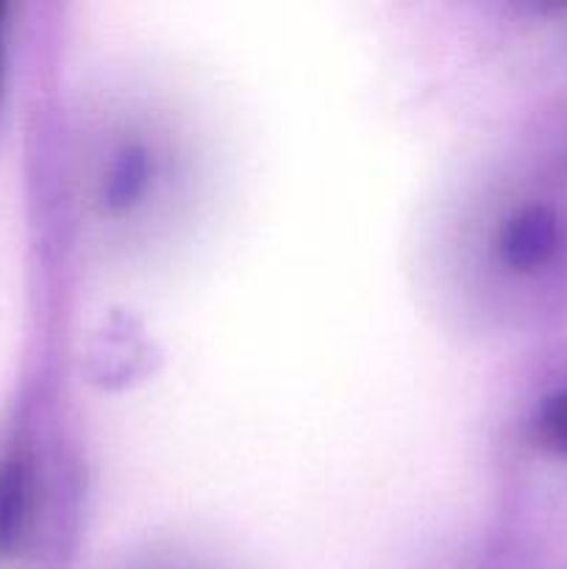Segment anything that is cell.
I'll list each match as a JSON object with an SVG mask.
<instances>
[{
	"label": "cell",
	"mask_w": 567,
	"mask_h": 569,
	"mask_svg": "<svg viewBox=\"0 0 567 569\" xmlns=\"http://www.w3.org/2000/svg\"><path fill=\"white\" fill-rule=\"evenodd\" d=\"M559 248V220L548 206H526L506 222L500 233V256L517 272H528L550 261Z\"/></svg>",
	"instance_id": "obj_1"
},
{
	"label": "cell",
	"mask_w": 567,
	"mask_h": 569,
	"mask_svg": "<svg viewBox=\"0 0 567 569\" xmlns=\"http://www.w3.org/2000/svg\"><path fill=\"white\" fill-rule=\"evenodd\" d=\"M28 465L9 459L0 467V553L14 550L20 542L28 515Z\"/></svg>",
	"instance_id": "obj_2"
},
{
	"label": "cell",
	"mask_w": 567,
	"mask_h": 569,
	"mask_svg": "<svg viewBox=\"0 0 567 569\" xmlns=\"http://www.w3.org/2000/svg\"><path fill=\"white\" fill-rule=\"evenodd\" d=\"M145 183H148V159L139 148H128L126 153H120L106 183V203L111 209H128L142 194Z\"/></svg>",
	"instance_id": "obj_3"
},
{
	"label": "cell",
	"mask_w": 567,
	"mask_h": 569,
	"mask_svg": "<svg viewBox=\"0 0 567 569\" xmlns=\"http://www.w3.org/2000/svg\"><path fill=\"white\" fill-rule=\"evenodd\" d=\"M537 437L550 453L567 456V389L545 400L537 420Z\"/></svg>",
	"instance_id": "obj_4"
},
{
	"label": "cell",
	"mask_w": 567,
	"mask_h": 569,
	"mask_svg": "<svg viewBox=\"0 0 567 569\" xmlns=\"http://www.w3.org/2000/svg\"><path fill=\"white\" fill-rule=\"evenodd\" d=\"M0 17H3V6H0Z\"/></svg>",
	"instance_id": "obj_5"
}]
</instances>
